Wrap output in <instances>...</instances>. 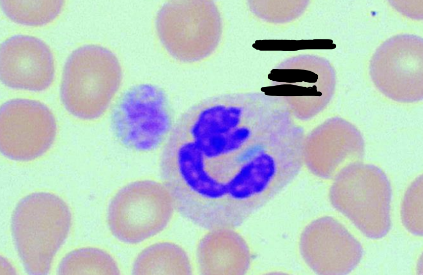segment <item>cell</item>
I'll return each mask as SVG.
<instances>
[{"instance_id": "obj_1", "label": "cell", "mask_w": 423, "mask_h": 275, "mask_svg": "<svg viewBox=\"0 0 423 275\" xmlns=\"http://www.w3.org/2000/svg\"><path fill=\"white\" fill-rule=\"evenodd\" d=\"M302 134L278 98L232 94L190 107L173 128L167 147L175 159L204 180L228 188L248 180Z\"/></svg>"}, {"instance_id": "obj_2", "label": "cell", "mask_w": 423, "mask_h": 275, "mask_svg": "<svg viewBox=\"0 0 423 275\" xmlns=\"http://www.w3.org/2000/svg\"><path fill=\"white\" fill-rule=\"evenodd\" d=\"M72 224L66 203L47 192L21 199L12 217V231L18 256L29 274H47L56 254L65 242Z\"/></svg>"}, {"instance_id": "obj_3", "label": "cell", "mask_w": 423, "mask_h": 275, "mask_svg": "<svg viewBox=\"0 0 423 275\" xmlns=\"http://www.w3.org/2000/svg\"><path fill=\"white\" fill-rule=\"evenodd\" d=\"M122 71L115 56L107 48L86 45L67 59L61 85V98L73 115L86 120L99 117L118 91Z\"/></svg>"}, {"instance_id": "obj_4", "label": "cell", "mask_w": 423, "mask_h": 275, "mask_svg": "<svg viewBox=\"0 0 423 275\" xmlns=\"http://www.w3.org/2000/svg\"><path fill=\"white\" fill-rule=\"evenodd\" d=\"M391 196L390 183L384 172L376 166L360 162L341 170L330 191L333 207L373 239L383 238L390 230Z\"/></svg>"}, {"instance_id": "obj_5", "label": "cell", "mask_w": 423, "mask_h": 275, "mask_svg": "<svg viewBox=\"0 0 423 275\" xmlns=\"http://www.w3.org/2000/svg\"><path fill=\"white\" fill-rule=\"evenodd\" d=\"M219 27L217 10L208 1H168L155 19L157 34L165 50L175 59L186 63L200 61L213 52Z\"/></svg>"}, {"instance_id": "obj_6", "label": "cell", "mask_w": 423, "mask_h": 275, "mask_svg": "<svg viewBox=\"0 0 423 275\" xmlns=\"http://www.w3.org/2000/svg\"><path fill=\"white\" fill-rule=\"evenodd\" d=\"M174 209L172 198L163 184L137 181L123 187L111 200L108 223L117 239L137 244L161 232Z\"/></svg>"}, {"instance_id": "obj_7", "label": "cell", "mask_w": 423, "mask_h": 275, "mask_svg": "<svg viewBox=\"0 0 423 275\" xmlns=\"http://www.w3.org/2000/svg\"><path fill=\"white\" fill-rule=\"evenodd\" d=\"M113 129L127 148L139 151L156 148L172 126V113L165 91L154 84L135 85L120 98L112 112Z\"/></svg>"}, {"instance_id": "obj_8", "label": "cell", "mask_w": 423, "mask_h": 275, "mask_svg": "<svg viewBox=\"0 0 423 275\" xmlns=\"http://www.w3.org/2000/svg\"><path fill=\"white\" fill-rule=\"evenodd\" d=\"M56 133L53 114L39 101L15 99L1 107V151L10 159L29 161L40 156L51 147Z\"/></svg>"}, {"instance_id": "obj_9", "label": "cell", "mask_w": 423, "mask_h": 275, "mask_svg": "<svg viewBox=\"0 0 423 275\" xmlns=\"http://www.w3.org/2000/svg\"><path fill=\"white\" fill-rule=\"evenodd\" d=\"M300 250L310 268L322 275L350 273L363 254L360 243L330 216L316 219L306 228L301 238Z\"/></svg>"}, {"instance_id": "obj_10", "label": "cell", "mask_w": 423, "mask_h": 275, "mask_svg": "<svg viewBox=\"0 0 423 275\" xmlns=\"http://www.w3.org/2000/svg\"><path fill=\"white\" fill-rule=\"evenodd\" d=\"M1 80L14 89L43 91L54 77L52 54L41 40L16 35L1 45Z\"/></svg>"}, {"instance_id": "obj_11", "label": "cell", "mask_w": 423, "mask_h": 275, "mask_svg": "<svg viewBox=\"0 0 423 275\" xmlns=\"http://www.w3.org/2000/svg\"><path fill=\"white\" fill-rule=\"evenodd\" d=\"M304 158L315 175L332 178L349 164L360 162L364 154L363 137L356 127L341 119L327 120L308 140Z\"/></svg>"}, {"instance_id": "obj_12", "label": "cell", "mask_w": 423, "mask_h": 275, "mask_svg": "<svg viewBox=\"0 0 423 275\" xmlns=\"http://www.w3.org/2000/svg\"><path fill=\"white\" fill-rule=\"evenodd\" d=\"M132 273L137 275H189L192 273V268L187 254L180 246L163 242L142 251L133 263Z\"/></svg>"}, {"instance_id": "obj_13", "label": "cell", "mask_w": 423, "mask_h": 275, "mask_svg": "<svg viewBox=\"0 0 423 275\" xmlns=\"http://www.w3.org/2000/svg\"><path fill=\"white\" fill-rule=\"evenodd\" d=\"M58 272L62 275H117L120 271L109 254L99 248L86 247L67 254L61 260Z\"/></svg>"}, {"instance_id": "obj_14", "label": "cell", "mask_w": 423, "mask_h": 275, "mask_svg": "<svg viewBox=\"0 0 423 275\" xmlns=\"http://www.w3.org/2000/svg\"><path fill=\"white\" fill-rule=\"evenodd\" d=\"M1 7L13 21L27 26H41L54 19L63 5L61 0H1Z\"/></svg>"}, {"instance_id": "obj_15", "label": "cell", "mask_w": 423, "mask_h": 275, "mask_svg": "<svg viewBox=\"0 0 423 275\" xmlns=\"http://www.w3.org/2000/svg\"><path fill=\"white\" fill-rule=\"evenodd\" d=\"M422 180L419 177L410 187L402 210L403 223L411 233L419 236L422 235Z\"/></svg>"}]
</instances>
